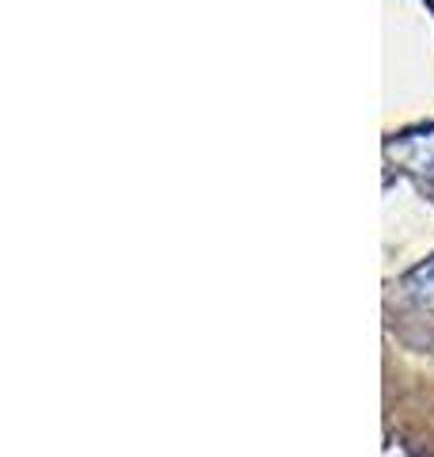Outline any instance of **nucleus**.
Masks as SVG:
<instances>
[{"label": "nucleus", "instance_id": "obj_1", "mask_svg": "<svg viewBox=\"0 0 434 457\" xmlns=\"http://www.w3.org/2000/svg\"><path fill=\"white\" fill-rule=\"evenodd\" d=\"M412 297L419 305H427V309H434V263H427V267H419L415 275H412Z\"/></svg>", "mask_w": 434, "mask_h": 457}]
</instances>
